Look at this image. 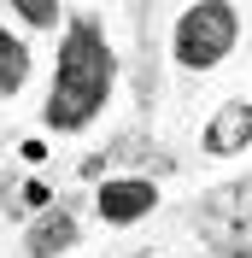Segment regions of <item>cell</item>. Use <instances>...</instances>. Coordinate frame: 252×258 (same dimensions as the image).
Returning a JSON list of instances; mask_svg holds the SVG:
<instances>
[{
    "instance_id": "obj_1",
    "label": "cell",
    "mask_w": 252,
    "mask_h": 258,
    "mask_svg": "<svg viewBox=\"0 0 252 258\" xmlns=\"http://www.w3.org/2000/svg\"><path fill=\"white\" fill-rule=\"evenodd\" d=\"M111 77H117V64H111V47L100 41L94 18H77L71 35H65V47H59V71H53V94H47V123L53 129H82L106 106Z\"/></svg>"
},
{
    "instance_id": "obj_2",
    "label": "cell",
    "mask_w": 252,
    "mask_h": 258,
    "mask_svg": "<svg viewBox=\"0 0 252 258\" xmlns=\"http://www.w3.org/2000/svg\"><path fill=\"white\" fill-rule=\"evenodd\" d=\"M235 47V12L223 6V0H205V6H188L182 24H176V59L205 71V64H217L223 53Z\"/></svg>"
},
{
    "instance_id": "obj_3",
    "label": "cell",
    "mask_w": 252,
    "mask_h": 258,
    "mask_svg": "<svg viewBox=\"0 0 252 258\" xmlns=\"http://www.w3.org/2000/svg\"><path fill=\"white\" fill-rule=\"evenodd\" d=\"M205 235H211L229 258H252V182L217 194V200L205 206Z\"/></svg>"
},
{
    "instance_id": "obj_4",
    "label": "cell",
    "mask_w": 252,
    "mask_h": 258,
    "mask_svg": "<svg viewBox=\"0 0 252 258\" xmlns=\"http://www.w3.org/2000/svg\"><path fill=\"white\" fill-rule=\"evenodd\" d=\"M153 211V182H106L100 188V217L106 223H135V217H147Z\"/></svg>"
},
{
    "instance_id": "obj_5",
    "label": "cell",
    "mask_w": 252,
    "mask_h": 258,
    "mask_svg": "<svg viewBox=\"0 0 252 258\" xmlns=\"http://www.w3.org/2000/svg\"><path fill=\"white\" fill-rule=\"evenodd\" d=\"M246 141H252V106L246 100H229V106L211 117V129H205V147H211V153H240Z\"/></svg>"
},
{
    "instance_id": "obj_6",
    "label": "cell",
    "mask_w": 252,
    "mask_h": 258,
    "mask_svg": "<svg viewBox=\"0 0 252 258\" xmlns=\"http://www.w3.org/2000/svg\"><path fill=\"white\" fill-rule=\"evenodd\" d=\"M71 241H77V217H71V211H53V217H41V223H35L30 252H35V258H53V252H65Z\"/></svg>"
},
{
    "instance_id": "obj_7",
    "label": "cell",
    "mask_w": 252,
    "mask_h": 258,
    "mask_svg": "<svg viewBox=\"0 0 252 258\" xmlns=\"http://www.w3.org/2000/svg\"><path fill=\"white\" fill-rule=\"evenodd\" d=\"M24 71H30V53H24V41H12V35L0 30V94H18Z\"/></svg>"
},
{
    "instance_id": "obj_8",
    "label": "cell",
    "mask_w": 252,
    "mask_h": 258,
    "mask_svg": "<svg viewBox=\"0 0 252 258\" xmlns=\"http://www.w3.org/2000/svg\"><path fill=\"white\" fill-rule=\"evenodd\" d=\"M18 18H24V24H53L59 12H53V6H18Z\"/></svg>"
}]
</instances>
